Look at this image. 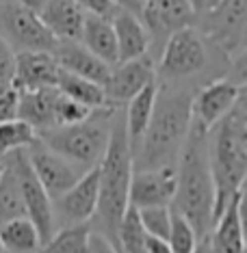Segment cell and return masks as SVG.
Segmentation results:
<instances>
[{"label": "cell", "mask_w": 247, "mask_h": 253, "mask_svg": "<svg viewBox=\"0 0 247 253\" xmlns=\"http://www.w3.org/2000/svg\"><path fill=\"white\" fill-rule=\"evenodd\" d=\"M193 91V84L187 83L156 80V100H154L150 124L133 156L135 169L176 167V160L191 128Z\"/></svg>", "instance_id": "cell-1"}, {"label": "cell", "mask_w": 247, "mask_h": 253, "mask_svg": "<svg viewBox=\"0 0 247 253\" xmlns=\"http://www.w3.org/2000/svg\"><path fill=\"white\" fill-rule=\"evenodd\" d=\"M176 208L191 223L198 238L208 236L215 223V182L208 158V130L191 119V128L176 160Z\"/></svg>", "instance_id": "cell-2"}, {"label": "cell", "mask_w": 247, "mask_h": 253, "mask_svg": "<svg viewBox=\"0 0 247 253\" xmlns=\"http://www.w3.org/2000/svg\"><path fill=\"white\" fill-rule=\"evenodd\" d=\"M208 158L215 182V218L243 191L247 175V102L239 97L208 130Z\"/></svg>", "instance_id": "cell-3"}, {"label": "cell", "mask_w": 247, "mask_h": 253, "mask_svg": "<svg viewBox=\"0 0 247 253\" xmlns=\"http://www.w3.org/2000/svg\"><path fill=\"white\" fill-rule=\"evenodd\" d=\"M133 149L124 124V111L117 108L113 115L111 136L104 149V156L98 163V208L94 214L96 232L115 240L117 225L128 208V191L133 177Z\"/></svg>", "instance_id": "cell-4"}, {"label": "cell", "mask_w": 247, "mask_h": 253, "mask_svg": "<svg viewBox=\"0 0 247 253\" xmlns=\"http://www.w3.org/2000/svg\"><path fill=\"white\" fill-rule=\"evenodd\" d=\"M117 108H96L85 122L37 132V139L46 143L52 152L70 160L80 169L89 171L98 167L111 136L113 115Z\"/></svg>", "instance_id": "cell-5"}, {"label": "cell", "mask_w": 247, "mask_h": 253, "mask_svg": "<svg viewBox=\"0 0 247 253\" xmlns=\"http://www.w3.org/2000/svg\"><path fill=\"white\" fill-rule=\"evenodd\" d=\"M212 45L202 37L195 26H187L171 33L154 61L156 80L160 83L193 84L198 76L206 74L210 65Z\"/></svg>", "instance_id": "cell-6"}, {"label": "cell", "mask_w": 247, "mask_h": 253, "mask_svg": "<svg viewBox=\"0 0 247 253\" xmlns=\"http://www.w3.org/2000/svg\"><path fill=\"white\" fill-rule=\"evenodd\" d=\"M195 28L228 63L245 56L247 0H217L198 15Z\"/></svg>", "instance_id": "cell-7"}, {"label": "cell", "mask_w": 247, "mask_h": 253, "mask_svg": "<svg viewBox=\"0 0 247 253\" xmlns=\"http://www.w3.org/2000/svg\"><path fill=\"white\" fill-rule=\"evenodd\" d=\"M0 35L15 52H52L56 45V39L39 15L18 0H0Z\"/></svg>", "instance_id": "cell-8"}, {"label": "cell", "mask_w": 247, "mask_h": 253, "mask_svg": "<svg viewBox=\"0 0 247 253\" xmlns=\"http://www.w3.org/2000/svg\"><path fill=\"white\" fill-rule=\"evenodd\" d=\"M2 158L11 165L15 177H18L26 216L31 218L33 225L37 227L39 236H42V243L46 245L50 240V236L56 232L54 212H52V199L48 197V193H46L44 186L39 184L37 175L33 173L31 163H28V158H26V149L11 152V154H7V156H2Z\"/></svg>", "instance_id": "cell-9"}, {"label": "cell", "mask_w": 247, "mask_h": 253, "mask_svg": "<svg viewBox=\"0 0 247 253\" xmlns=\"http://www.w3.org/2000/svg\"><path fill=\"white\" fill-rule=\"evenodd\" d=\"M139 18L150 35V54L154 61L171 33L187 26H195V13L191 0H143Z\"/></svg>", "instance_id": "cell-10"}, {"label": "cell", "mask_w": 247, "mask_h": 253, "mask_svg": "<svg viewBox=\"0 0 247 253\" xmlns=\"http://www.w3.org/2000/svg\"><path fill=\"white\" fill-rule=\"evenodd\" d=\"M245 95V83L228 76L210 78L199 89L193 91L191 113L198 124H202L206 130H210L230 108L239 102V97Z\"/></svg>", "instance_id": "cell-11"}, {"label": "cell", "mask_w": 247, "mask_h": 253, "mask_svg": "<svg viewBox=\"0 0 247 253\" xmlns=\"http://www.w3.org/2000/svg\"><path fill=\"white\" fill-rule=\"evenodd\" d=\"M26 158L31 163L33 173L37 175L39 184L44 186L50 199H56L67 188H72L78 182V177L85 173V169L59 156L39 139H35L26 147Z\"/></svg>", "instance_id": "cell-12"}, {"label": "cell", "mask_w": 247, "mask_h": 253, "mask_svg": "<svg viewBox=\"0 0 247 253\" xmlns=\"http://www.w3.org/2000/svg\"><path fill=\"white\" fill-rule=\"evenodd\" d=\"M152 80H156V70H154V59L150 54L115 63L111 72H108L106 80L102 83L106 104L111 108H124L126 102L133 100Z\"/></svg>", "instance_id": "cell-13"}, {"label": "cell", "mask_w": 247, "mask_h": 253, "mask_svg": "<svg viewBox=\"0 0 247 253\" xmlns=\"http://www.w3.org/2000/svg\"><path fill=\"white\" fill-rule=\"evenodd\" d=\"M98 208V167L85 171L72 188L52 199L56 227L89 223Z\"/></svg>", "instance_id": "cell-14"}, {"label": "cell", "mask_w": 247, "mask_h": 253, "mask_svg": "<svg viewBox=\"0 0 247 253\" xmlns=\"http://www.w3.org/2000/svg\"><path fill=\"white\" fill-rule=\"evenodd\" d=\"M176 195V169L160 167V169H135L130 177L128 206L141 208H156L171 206Z\"/></svg>", "instance_id": "cell-15"}, {"label": "cell", "mask_w": 247, "mask_h": 253, "mask_svg": "<svg viewBox=\"0 0 247 253\" xmlns=\"http://www.w3.org/2000/svg\"><path fill=\"white\" fill-rule=\"evenodd\" d=\"M243 201L245 191H241L215 218L208 232L210 253H245Z\"/></svg>", "instance_id": "cell-16"}, {"label": "cell", "mask_w": 247, "mask_h": 253, "mask_svg": "<svg viewBox=\"0 0 247 253\" xmlns=\"http://www.w3.org/2000/svg\"><path fill=\"white\" fill-rule=\"evenodd\" d=\"M59 63L54 61L52 52H15L13 67V84L20 91H37V89H52L59 80Z\"/></svg>", "instance_id": "cell-17"}, {"label": "cell", "mask_w": 247, "mask_h": 253, "mask_svg": "<svg viewBox=\"0 0 247 253\" xmlns=\"http://www.w3.org/2000/svg\"><path fill=\"white\" fill-rule=\"evenodd\" d=\"M37 15L56 42H80L87 13L74 0H46Z\"/></svg>", "instance_id": "cell-18"}, {"label": "cell", "mask_w": 247, "mask_h": 253, "mask_svg": "<svg viewBox=\"0 0 247 253\" xmlns=\"http://www.w3.org/2000/svg\"><path fill=\"white\" fill-rule=\"evenodd\" d=\"M52 56L59 63L61 70L76 74V76H83V78H89L98 84L104 83L113 67L102 59H98L94 52H89L80 42H56V45L52 48Z\"/></svg>", "instance_id": "cell-19"}, {"label": "cell", "mask_w": 247, "mask_h": 253, "mask_svg": "<svg viewBox=\"0 0 247 253\" xmlns=\"http://www.w3.org/2000/svg\"><path fill=\"white\" fill-rule=\"evenodd\" d=\"M111 24L115 42H117V63L139 59L150 52V35H148L139 15L119 9L111 18Z\"/></svg>", "instance_id": "cell-20"}, {"label": "cell", "mask_w": 247, "mask_h": 253, "mask_svg": "<svg viewBox=\"0 0 247 253\" xmlns=\"http://www.w3.org/2000/svg\"><path fill=\"white\" fill-rule=\"evenodd\" d=\"M56 97H59L56 87L37 89V91H20L18 119L33 126L35 132L54 128L56 126Z\"/></svg>", "instance_id": "cell-21"}, {"label": "cell", "mask_w": 247, "mask_h": 253, "mask_svg": "<svg viewBox=\"0 0 247 253\" xmlns=\"http://www.w3.org/2000/svg\"><path fill=\"white\" fill-rule=\"evenodd\" d=\"M154 100H156V80H152L150 84H146V87H143L133 100L126 102V106L122 108L133 156H135L137 147H139L143 134H146L148 124H150V117H152V111H154Z\"/></svg>", "instance_id": "cell-22"}, {"label": "cell", "mask_w": 247, "mask_h": 253, "mask_svg": "<svg viewBox=\"0 0 247 253\" xmlns=\"http://www.w3.org/2000/svg\"><path fill=\"white\" fill-rule=\"evenodd\" d=\"M80 43L108 65L117 63V42H115L111 20L87 15L83 24V33H80Z\"/></svg>", "instance_id": "cell-23"}, {"label": "cell", "mask_w": 247, "mask_h": 253, "mask_svg": "<svg viewBox=\"0 0 247 253\" xmlns=\"http://www.w3.org/2000/svg\"><path fill=\"white\" fill-rule=\"evenodd\" d=\"M0 245L4 253H39L42 236L28 216H20L0 225Z\"/></svg>", "instance_id": "cell-24"}, {"label": "cell", "mask_w": 247, "mask_h": 253, "mask_svg": "<svg viewBox=\"0 0 247 253\" xmlns=\"http://www.w3.org/2000/svg\"><path fill=\"white\" fill-rule=\"evenodd\" d=\"M56 89H59L65 97L76 100L89 108H108L102 84H98L89 78H83V76H76V74L61 70L59 80H56Z\"/></svg>", "instance_id": "cell-25"}, {"label": "cell", "mask_w": 247, "mask_h": 253, "mask_svg": "<svg viewBox=\"0 0 247 253\" xmlns=\"http://www.w3.org/2000/svg\"><path fill=\"white\" fill-rule=\"evenodd\" d=\"M20 216H26L20 184L11 165L2 158V171H0V225Z\"/></svg>", "instance_id": "cell-26"}, {"label": "cell", "mask_w": 247, "mask_h": 253, "mask_svg": "<svg viewBox=\"0 0 247 253\" xmlns=\"http://www.w3.org/2000/svg\"><path fill=\"white\" fill-rule=\"evenodd\" d=\"M91 223H74V225L56 227L50 240L39 253H85L91 234Z\"/></svg>", "instance_id": "cell-27"}, {"label": "cell", "mask_w": 247, "mask_h": 253, "mask_svg": "<svg viewBox=\"0 0 247 253\" xmlns=\"http://www.w3.org/2000/svg\"><path fill=\"white\" fill-rule=\"evenodd\" d=\"M35 139V128L22 122V119L15 117L9 119V122H2L0 124V158L11 152H18V149H26Z\"/></svg>", "instance_id": "cell-28"}, {"label": "cell", "mask_w": 247, "mask_h": 253, "mask_svg": "<svg viewBox=\"0 0 247 253\" xmlns=\"http://www.w3.org/2000/svg\"><path fill=\"white\" fill-rule=\"evenodd\" d=\"M167 243H169L171 253H193L199 243V238H198V234H195V229L191 227V223L176 208H171V227H169Z\"/></svg>", "instance_id": "cell-29"}, {"label": "cell", "mask_w": 247, "mask_h": 253, "mask_svg": "<svg viewBox=\"0 0 247 253\" xmlns=\"http://www.w3.org/2000/svg\"><path fill=\"white\" fill-rule=\"evenodd\" d=\"M139 221L143 225V232L148 236H156V238H165L169 236L171 227V206H156V208H141Z\"/></svg>", "instance_id": "cell-30"}, {"label": "cell", "mask_w": 247, "mask_h": 253, "mask_svg": "<svg viewBox=\"0 0 247 253\" xmlns=\"http://www.w3.org/2000/svg\"><path fill=\"white\" fill-rule=\"evenodd\" d=\"M94 111L96 108H89L76 100H70V97H65L59 91V97H56V126H70V124L85 122Z\"/></svg>", "instance_id": "cell-31"}, {"label": "cell", "mask_w": 247, "mask_h": 253, "mask_svg": "<svg viewBox=\"0 0 247 253\" xmlns=\"http://www.w3.org/2000/svg\"><path fill=\"white\" fill-rule=\"evenodd\" d=\"M20 106V89L13 80H0V124L18 117Z\"/></svg>", "instance_id": "cell-32"}, {"label": "cell", "mask_w": 247, "mask_h": 253, "mask_svg": "<svg viewBox=\"0 0 247 253\" xmlns=\"http://www.w3.org/2000/svg\"><path fill=\"white\" fill-rule=\"evenodd\" d=\"M74 2L87 15H96V18H104V20H111L119 11V7L113 0H74Z\"/></svg>", "instance_id": "cell-33"}, {"label": "cell", "mask_w": 247, "mask_h": 253, "mask_svg": "<svg viewBox=\"0 0 247 253\" xmlns=\"http://www.w3.org/2000/svg\"><path fill=\"white\" fill-rule=\"evenodd\" d=\"M15 67V50L0 35V80H11Z\"/></svg>", "instance_id": "cell-34"}, {"label": "cell", "mask_w": 247, "mask_h": 253, "mask_svg": "<svg viewBox=\"0 0 247 253\" xmlns=\"http://www.w3.org/2000/svg\"><path fill=\"white\" fill-rule=\"evenodd\" d=\"M85 253H117L115 251L113 243L106 238L104 234L96 232V229H91L89 234V243H87V251Z\"/></svg>", "instance_id": "cell-35"}, {"label": "cell", "mask_w": 247, "mask_h": 253, "mask_svg": "<svg viewBox=\"0 0 247 253\" xmlns=\"http://www.w3.org/2000/svg\"><path fill=\"white\" fill-rule=\"evenodd\" d=\"M146 253H171V249L165 238H156V236L146 234Z\"/></svg>", "instance_id": "cell-36"}, {"label": "cell", "mask_w": 247, "mask_h": 253, "mask_svg": "<svg viewBox=\"0 0 247 253\" xmlns=\"http://www.w3.org/2000/svg\"><path fill=\"white\" fill-rule=\"evenodd\" d=\"M113 2L117 4L119 9H126V11H130V13L139 15V13H141V4H143V0H113Z\"/></svg>", "instance_id": "cell-37"}, {"label": "cell", "mask_w": 247, "mask_h": 253, "mask_svg": "<svg viewBox=\"0 0 247 253\" xmlns=\"http://www.w3.org/2000/svg\"><path fill=\"white\" fill-rule=\"evenodd\" d=\"M217 0H191V4H193V9H195V13H204L206 9H210L212 4H215Z\"/></svg>", "instance_id": "cell-38"}, {"label": "cell", "mask_w": 247, "mask_h": 253, "mask_svg": "<svg viewBox=\"0 0 247 253\" xmlns=\"http://www.w3.org/2000/svg\"><path fill=\"white\" fill-rule=\"evenodd\" d=\"M20 4H24V7H28L31 11H35V13H39V9L46 4V0H18Z\"/></svg>", "instance_id": "cell-39"}, {"label": "cell", "mask_w": 247, "mask_h": 253, "mask_svg": "<svg viewBox=\"0 0 247 253\" xmlns=\"http://www.w3.org/2000/svg\"><path fill=\"white\" fill-rule=\"evenodd\" d=\"M193 253H210V245H208V236L206 238H202L198 243V247H195V251Z\"/></svg>", "instance_id": "cell-40"}, {"label": "cell", "mask_w": 247, "mask_h": 253, "mask_svg": "<svg viewBox=\"0 0 247 253\" xmlns=\"http://www.w3.org/2000/svg\"><path fill=\"white\" fill-rule=\"evenodd\" d=\"M0 171H2V158H0Z\"/></svg>", "instance_id": "cell-41"}, {"label": "cell", "mask_w": 247, "mask_h": 253, "mask_svg": "<svg viewBox=\"0 0 247 253\" xmlns=\"http://www.w3.org/2000/svg\"><path fill=\"white\" fill-rule=\"evenodd\" d=\"M0 253H4V249H2V245H0Z\"/></svg>", "instance_id": "cell-42"}]
</instances>
